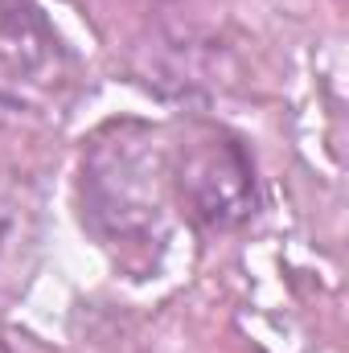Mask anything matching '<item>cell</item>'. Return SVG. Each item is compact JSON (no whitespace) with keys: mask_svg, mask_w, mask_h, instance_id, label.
I'll return each instance as SVG.
<instances>
[{"mask_svg":"<svg viewBox=\"0 0 349 353\" xmlns=\"http://www.w3.org/2000/svg\"><path fill=\"white\" fill-rule=\"evenodd\" d=\"M0 353H4V345H0Z\"/></svg>","mask_w":349,"mask_h":353,"instance_id":"5","label":"cell"},{"mask_svg":"<svg viewBox=\"0 0 349 353\" xmlns=\"http://www.w3.org/2000/svg\"><path fill=\"white\" fill-rule=\"evenodd\" d=\"M41 239V205L29 181L0 173V267H21L37 251Z\"/></svg>","mask_w":349,"mask_h":353,"instance_id":"4","label":"cell"},{"mask_svg":"<svg viewBox=\"0 0 349 353\" xmlns=\"http://www.w3.org/2000/svg\"><path fill=\"white\" fill-rule=\"evenodd\" d=\"M79 70L33 0H0V115L58 119L74 103Z\"/></svg>","mask_w":349,"mask_h":353,"instance_id":"2","label":"cell"},{"mask_svg":"<svg viewBox=\"0 0 349 353\" xmlns=\"http://www.w3.org/2000/svg\"><path fill=\"white\" fill-rule=\"evenodd\" d=\"M169 144L157 128L119 119L94 132L83 157L87 222L107 247L157 243L169 218Z\"/></svg>","mask_w":349,"mask_h":353,"instance_id":"1","label":"cell"},{"mask_svg":"<svg viewBox=\"0 0 349 353\" xmlns=\"http://www.w3.org/2000/svg\"><path fill=\"white\" fill-rule=\"evenodd\" d=\"M173 197L210 230H235L255 214V169L247 148L218 123H189L169 148Z\"/></svg>","mask_w":349,"mask_h":353,"instance_id":"3","label":"cell"}]
</instances>
